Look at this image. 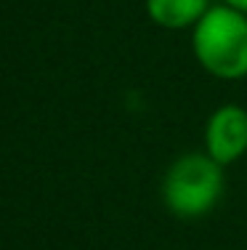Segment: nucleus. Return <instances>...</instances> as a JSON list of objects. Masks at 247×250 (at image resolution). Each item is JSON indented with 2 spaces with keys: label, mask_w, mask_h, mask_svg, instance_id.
Wrapping results in <instances>:
<instances>
[{
  "label": "nucleus",
  "mask_w": 247,
  "mask_h": 250,
  "mask_svg": "<svg viewBox=\"0 0 247 250\" xmlns=\"http://www.w3.org/2000/svg\"><path fill=\"white\" fill-rule=\"evenodd\" d=\"M191 53L197 64L215 80L247 77V14L226 3L210 11L191 29Z\"/></svg>",
  "instance_id": "nucleus-1"
},
{
  "label": "nucleus",
  "mask_w": 247,
  "mask_h": 250,
  "mask_svg": "<svg viewBox=\"0 0 247 250\" xmlns=\"http://www.w3.org/2000/svg\"><path fill=\"white\" fill-rule=\"evenodd\" d=\"M226 176L208 152H186L162 176V202L178 218H202L223 197Z\"/></svg>",
  "instance_id": "nucleus-2"
},
{
  "label": "nucleus",
  "mask_w": 247,
  "mask_h": 250,
  "mask_svg": "<svg viewBox=\"0 0 247 250\" xmlns=\"http://www.w3.org/2000/svg\"><path fill=\"white\" fill-rule=\"evenodd\" d=\"M205 152L218 165H231L247 154V109L239 104L215 106L205 123Z\"/></svg>",
  "instance_id": "nucleus-3"
},
{
  "label": "nucleus",
  "mask_w": 247,
  "mask_h": 250,
  "mask_svg": "<svg viewBox=\"0 0 247 250\" xmlns=\"http://www.w3.org/2000/svg\"><path fill=\"white\" fill-rule=\"evenodd\" d=\"M210 5V0H144L146 16L162 29H194Z\"/></svg>",
  "instance_id": "nucleus-4"
},
{
  "label": "nucleus",
  "mask_w": 247,
  "mask_h": 250,
  "mask_svg": "<svg viewBox=\"0 0 247 250\" xmlns=\"http://www.w3.org/2000/svg\"><path fill=\"white\" fill-rule=\"evenodd\" d=\"M221 3H226V5H231V8H237V11H242V14H247V0H221Z\"/></svg>",
  "instance_id": "nucleus-5"
}]
</instances>
